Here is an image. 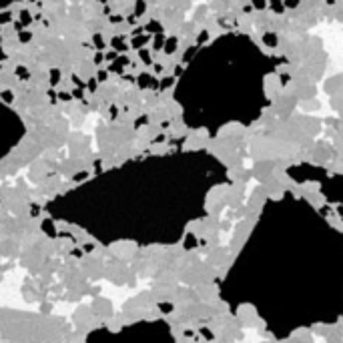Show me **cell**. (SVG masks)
Instances as JSON below:
<instances>
[{
    "mask_svg": "<svg viewBox=\"0 0 343 343\" xmlns=\"http://www.w3.org/2000/svg\"><path fill=\"white\" fill-rule=\"evenodd\" d=\"M42 229H44L46 233L54 235V227H52V223H50V221H44V223H42Z\"/></svg>",
    "mask_w": 343,
    "mask_h": 343,
    "instance_id": "1",
    "label": "cell"
}]
</instances>
